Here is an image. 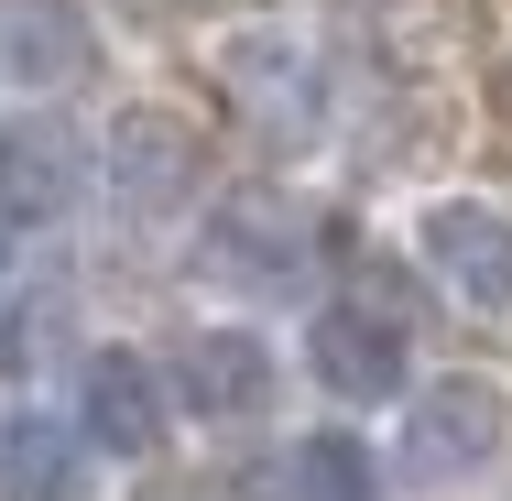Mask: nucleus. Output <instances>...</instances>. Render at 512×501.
Returning a JSON list of instances; mask_svg holds the SVG:
<instances>
[{
	"instance_id": "6",
	"label": "nucleus",
	"mask_w": 512,
	"mask_h": 501,
	"mask_svg": "<svg viewBox=\"0 0 512 501\" xmlns=\"http://www.w3.org/2000/svg\"><path fill=\"white\" fill-rule=\"evenodd\" d=\"M295 371H306V393L327 414H393L414 382V338L371 295H316L306 327H295Z\"/></svg>"
},
{
	"instance_id": "3",
	"label": "nucleus",
	"mask_w": 512,
	"mask_h": 501,
	"mask_svg": "<svg viewBox=\"0 0 512 501\" xmlns=\"http://www.w3.org/2000/svg\"><path fill=\"white\" fill-rule=\"evenodd\" d=\"M316 218L284 186H229V197H207V218H197V262L218 295H240V305H295L316 284Z\"/></svg>"
},
{
	"instance_id": "12",
	"label": "nucleus",
	"mask_w": 512,
	"mask_h": 501,
	"mask_svg": "<svg viewBox=\"0 0 512 501\" xmlns=\"http://www.w3.org/2000/svg\"><path fill=\"white\" fill-rule=\"evenodd\" d=\"M88 491V436L44 403L0 414V501H77Z\"/></svg>"
},
{
	"instance_id": "8",
	"label": "nucleus",
	"mask_w": 512,
	"mask_h": 501,
	"mask_svg": "<svg viewBox=\"0 0 512 501\" xmlns=\"http://www.w3.org/2000/svg\"><path fill=\"white\" fill-rule=\"evenodd\" d=\"M99 186V142L77 131V120H55L44 99L0 109V229H66L77 197Z\"/></svg>"
},
{
	"instance_id": "4",
	"label": "nucleus",
	"mask_w": 512,
	"mask_h": 501,
	"mask_svg": "<svg viewBox=\"0 0 512 501\" xmlns=\"http://www.w3.org/2000/svg\"><path fill=\"white\" fill-rule=\"evenodd\" d=\"M218 88H229V109H240L262 142H284V153H306L316 131H327V99H338L327 44H316V22H295V11H262V22H240V33H218Z\"/></svg>"
},
{
	"instance_id": "2",
	"label": "nucleus",
	"mask_w": 512,
	"mask_h": 501,
	"mask_svg": "<svg viewBox=\"0 0 512 501\" xmlns=\"http://www.w3.org/2000/svg\"><path fill=\"white\" fill-rule=\"evenodd\" d=\"M295 382V349L262 327V305H229V316H197L175 349H164V393H175V425H207V436H240L262 425Z\"/></svg>"
},
{
	"instance_id": "9",
	"label": "nucleus",
	"mask_w": 512,
	"mask_h": 501,
	"mask_svg": "<svg viewBox=\"0 0 512 501\" xmlns=\"http://www.w3.org/2000/svg\"><path fill=\"white\" fill-rule=\"evenodd\" d=\"M99 175L120 186V207L131 218H164V207H186L207 186V153H197V131L175 120V109H120L109 120V153H99Z\"/></svg>"
},
{
	"instance_id": "13",
	"label": "nucleus",
	"mask_w": 512,
	"mask_h": 501,
	"mask_svg": "<svg viewBox=\"0 0 512 501\" xmlns=\"http://www.w3.org/2000/svg\"><path fill=\"white\" fill-rule=\"evenodd\" d=\"M44 316H55V305H0V382H22V371H33V327H44Z\"/></svg>"
},
{
	"instance_id": "10",
	"label": "nucleus",
	"mask_w": 512,
	"mask_h": 501,
	"mask_svg": "<svg viewBox=\"0 0 512 501\" xmlns=\"http://www.w3.org/2000/svg\"><path fill=\"white\" fill-rule=\"evenodd\" d=\"M99 66V22L88 0H0V77L11 88H77Z\"/></svg>"
},
{
	"instance_id": "5",
	"label": "nucleus",
	"mask_w": 512,
	"mask_h": 501,
	"mask_svg": "<svg viewBox=\"0 0 512 501\" xmlns=\"http://www.w3.org/2000/svg\"><path fill=\"white\" fill-rule=\"evenodd\" d=\"M404 262L480 327L512 316V197L491 186H436L404 207Z\"/></svg>"
},
{
	"instance_id": "7",
	"label": "nucleus",
	"mask_w": 512,
	"mask_h": 501,
	"mask_svg": "<svg viewBox=\"0 0 512 501\" xmlns=\"http://www.w3.org/2000/svg\"><path fill=\"white\" fill-rule=\"evenodd\" d=\"M66 425L88 436L99 469H153L164 436H175V393H164V360L131 349V338H88L66 360Z\"/></svg>"
},
{
	"instance_id": "1",
	"label": "nucleus",
	"mask_w": 512,
	"mask_h": 501,
	"mask_svg": "<svg viewBox=\"0 0 512 501\" xmlns=\"http://www.w3.org/2000/svg\"><path fill=\"white\" fill-rule=\"evenodd\" d=\"M512 469V382L458 360V371H414L404 403L382 414V480L414 501H469Z\"/></svg>"
},
{
	"instance_id": "14",
	"label": "nucleus",
	"mask_w": 512,
	"mask_h": 501,
	"mask_svg": "<svg viewBox=\"0 0 512 501\" xmlns=\"http://www.w3.org/2000/svg\"><path fill=\"white\" fill-rule=\"evenodd\" d=\"M0 284H11V229H0Z\"/></svg>"
},
{
	"instance_id": "11",
	"label": "nucleus",
	"mask_w": 512,
	"mask_h": 501,
	"mask_svg": "<svg viewBox=\"0 0 512 501\" xmlns=\"http://www.w3.org/2000/svg\"><path fill=\"white\" fill-rule=\"evenodd\" d=\"M382 447L360 436V414H327V425H295L273 447V501H382Z\"/></svg>"
}]
</instances>
